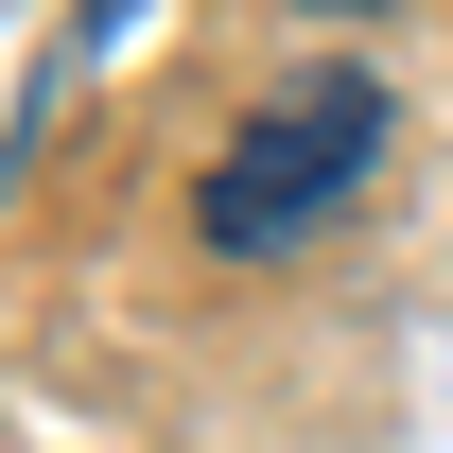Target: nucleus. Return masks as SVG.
<instances>
[{"label": "nucleus", "instance_id": "obj_3", "mask_svg": "<svg viewBox=\"0 0 453 453\" xmlns=\"http://www.w3.org/2000/svg\"><path fill=\"white\" fill-rule=\"evenodd\" d=\"M296 18H384V0H296Z\"/></svg>", "mask_w": 453, "mask_h": 453}, {"label": "nucleus", "instance_id": "obj_2", "mask_svg": "<svg viewBox=\"0 0 453 453\" xmlns=\"http://www.w3.org/2000/svg\"><path fill=\"white\" fill-rule=\"evenodd\" d=\"M70 35H88V53H105V35H140V0H70Z\"/></svg>", "mask_w": 453, "mask_h": 453}, {"label": "nucleus", "instance_id": "obj_1", "mask_svg": "<svg viewBox=\"0 0 453 453\" xmlns=\"http://www.w3.org/2000/svg\"><path fill=\"white\" fill-rule=\"evenodd\" d=\"M384 140H401V122H384V88H366V70H296L280 105H262V122L210 157L192 226H210L226 262H280V244H314V226H332L349 192L384 174Z\"/></svg>", "mask_w": 453, "mask_h": 453}]
</instances>
